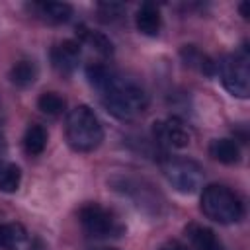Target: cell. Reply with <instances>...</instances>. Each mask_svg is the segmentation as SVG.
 I'll use <instances>...</instances> for the list:
<instances>
[{"instance_id": "cell-1", "label": "cell", "mask_w": 250, "mask_h": 250, "mask_svg": "<svg viewBox=\"0 0 250 250\" xmlns=\"http://www.w3.org/2000/svg\"><path fill=\"white\" fill-rule=\"evenodd\" d=\"M86 78L100 92L104 107L121 121H131L148 107V96L139 84L113 74L104 64H88Z\"/></svg>"}, {"instance_id": "cell-2", "label": "cell", "mask_w": 250, "mask_h": 250, "mask_svg": "<svg viewBox=\"0 0 250 250\" xmlns=\"http://www.w3.org/2000/svg\"><path fill=\"white\" fill-rule=\"evenodd\" d=\"M64 133L68 145L78 152H90L98 148L104 141L102 123L94 109H90L88 105H76L68 113Z\"/></svg>"}, {"instance_id": "cell-3", "label": "cell", "mask_w": 250, "mask_h": 250, "mask_svg": "<svg viewBox=\"0 0 250 250\" xmlns=\"http://www.w3.org/2000/svg\"><path fill=\"white\" fill-rule=\"evenodd\" d=\"M199 207L203 215L219 225H232L244 217V203L227 186L211 184L201 191Z\"/></svg>"}, {"instance_id": "cell-4", "label": "cell", "mask_w": 250, "mask_h": 250, "mask_svg": "<svg viewBox=\"0 0 250 250\" xmlns=\"http://www.w3.org/2000/svg\"><path fill=\"white\" fill-rule=\"evenodd\" d=\"M221 82L225 90L234 98H248L250 94V68L246 47L221 61Z\"/></svg>"}, {"instance_id": "cell-5", "label": "cell", "mask_w": 250, "mask_h": 250, "mask_svg": "<svg viewBox=\"0 0 250 250\" xmlns=\"http://www.w3.org/2000/svg\"><path fill=\"white\" fill-rule=\"evenodd\" d=\"M162 172L168 184L180 193H193L203 182L201 166L189 158H166L162 162Z\"/></svg>"}, {"instance_id": "cell-6", "label": "cell", "mask_w": 250, "mask_h": 250, "mask_svg": "<svg viewBox=\"0 0 250 250\" xmlns=\"http://www.w3.org/2000/svg\"><path fill=\"white\" fill-rule=\"evenodd\" d=\"M78 219H80V225L82 229L90 234V236H96V238H105V236H113L115 232L121 230V227H117L113 215L104 209L102 205L98 203H88L80 209L78 213Z\"/></svg>"}, {"instance_id": "cell-7", "label": "cell", "mask_w": 250, "mask_h": 250, "mask_svg": "<svg viewBox=\"0 0 250 250\" xmlns=\"http://www.w3.org/2000/svg\"><path fill=\"white\" fill-rule=\"evenodd\" d=\"M152 135L158 143H164L174 148H184L189 145L191 135L186 129V125L178 117H170L164 121H154L152 123Z\"/></svg>"}, {"instance_id": "cell-8", "label": "cell", "mask_w": 250, "mask_h": 250, "mask_svg": "<svg viewBox=\"0 0 250 250\" xmlns=\"http://www.w3.org/2000/svg\"><path fill=\"white\" fill-rule=\"evenodd\" d=\"M80 59V43L66 39L51 49V62L61 74H70L78 66Z\"/></svg>"}, {"instance_id": "cell-9", "label": "cell", "mask_w": 250, "mask_h": 250, "mask_svg": "<svg viewBox=\"0 0 250 250\" xmlns=\"http://www.w3.org/2000/svg\"><path fill=\"white\" fill-rule=\"evenodd\" d=\"M135 25L143 35H148V37L158 35L160 25H162V18H160L158 8L150 2H145L135 14Z\"/></svg>"}, {"instance_id": "cell-10", "label": "cell", "mask_w": 250, "mask_h": 250, "mask_svg": "<svg viewBox=\"0 0 250 250\" xmlns=\"http://www.w3.org/2000/svg\"><path fill=\"white\" fill-rule=\"evenodd\" d=\"M31 10L49 23H62L68 21L72 16V6L66 2H33Z\"/></svg>"}, {"instance_id": "cell-11", "label": "cell", "mask_w": 250, "mask_h": 250, "mask_svg": "<svg viewBox=\"0 0 250 250\" xmlns=\"http://www.w3.org/2000/svg\"><path fill=\"white\" fill-rule=\"evenodd\" d=\"M180 57L189 68H195L197 72H201L205 76H213L217 72V64L213 62V59L209 55H205L203 51H199L195 45H184L180 49Z\"/></svg>"}, {"instance_id": "cell-12", "label": "cell", "mask_w": 250, "mask_h": 250, "mask_svg": "<svg viewBox=\"0 0 250 250\" xmlns=\"http://www.w3.org/2000/svg\"><path fill=\"white\" fill-rule=\"evenodd\" d=\"M209 154L221 164H234L240 158V148L232 139H215L209 145Z\"/></svg>"}, {"instance_id": "cell-13", "label": "cell", "mask_w": 250, "mask_h": 250, "mask_svg": "<svg viewBox=\"0 0 250 250\" xmlns=\"http://www.w3.org/2000/svg\"><path fill=\"white\" fill-rule=\"evenodd\" d=\"M76 33H78V37H80L84 43H88V45H90L92 49H96L100 55H104V57L113 55V43H111L104 33L92 31V29H88L86 25H78V27H76Z\"/></svg>"}, {"instance_id": "cell-14", "label": "cell", "mask_w": 250, "mask_h": 250, "mask_svg": "<svg viewBox=\"0 0 250 250\" xmlns=\"http://www.w3.org/2000/svg\"><path fill=\"white\" fill-rule=\"evenodd\" d=\"M47 145V131L41 125H29L23 133V148L27 154L37 156L45 150Z\"/></svg>"}, {"instance_id": "cell-15", "label": "cell", "mask_w": 250, "mask_h": 250, "mask_svg": "<svg viewBox=\"0 0 250 250\" xmlns=\"http://www.w3.org/2000/svg\"><path fill=\"white\" fill-rule=\"evenodd\" d=\"M25 229L18 223H0V248L16 250L25 240Z\"/></svg>"}, {"instance_id": "cell-16", "label": "cell", "mask_w": 250, "mask_h": 250, "mask_svg": "<svg viewBox=\"0 0 250 250\" xmlns=\"http://www.w3.org/2000/svg\"><path fill=\"white\" fill-rule=\"evenodd\" d=\"M37 78V66L31 61H18L10 68V80L16 86H29Z\"/></svg>"}, {"instance_id": "cell-17", "label": "cell", "mask_w": 250, "mask_h": 250, "mask_svg": "<svg viewBox=\"0 0 250 250\" xmlns=\"http://www.w3.org/2000/svg\"><path fill=\"white\" fill-rule=\"evenodd\" d=\"M21 182V172L16 164L0 160V191L14 193L20 188Z\"/></svg>"}, {"instance_id": "cell-18", "label": "cell", "mask_w": 250, "mask_h": 250, "mask_svg": "<svg viewBox=\"0 0 250 250\" xmlns=\"http://www.w3.org/2000/svg\"><path fill=\"white\" fill-rule=\"evenodd\" d=\"M186 232H188V238H189V242L193 244L195 250H203V248H207L209 244H213L217 240L213 230L207 229V227H201V225H189Z\"/></svg>"}, {"instance_id": "cell-19", "label": "cell", "mask_w": 250, "mask_h": 250, "mask_svg": "<svg viewBox=\"0 0 250 250\" xmlns=\"http://www.w3.org/2000/svg\"><path fill=\"white\" fill-rule=\"evenodd\" d=\"M37 107L47 115H59L64 109V100L57 92H45L37 98Z\"/></svg>"}, {"instance_id": "cell-20", "label": "cell", "mask_w": 250, "mask_h": 250, "mask_svg": "<svg viewBox=\"0 0 250 250\" xmlns=\"http://www.w3.org/2000/svg\"><path fill=\"white\" fill-rule=\"evenodd\" d=\"M96 10H98V18H100L102 21H115V20H119V18L123 16L125 6H123L121 2L109 0V2H100V4L96 6Z\"/></svg>"}, {"instance_id": "cell-21", "label": "cell", "mask_w": 250, "mask_h": 250, "mask_svg": "<svg viewBox=\"0 0 250 250\" xmlns=\"http://www.w3.org/2000/svg\"><path fill=\"white\" fill-rule=\"evenodd\" d=\"M158 250H186V246H184V244H180V242H176V240H170V242L162 244Z\"/></svg>"}, {"instance_id": "cell-22", "label": "cell", "mask_w": 250, "mask_h": 250, "mask_svg": "<svg viewBox=\"0 0 250 250\" xmlns=\"http://www.w3.org/2000/svg\"><path fill=\"white\" fill-rule=\"evenodd\" d=\"M203 250H225V248H223V246H221V244L215 240L213 244H209V246H207V248H203Z\"/></svg>"}, {"instance_id": "cell-23", "label": "cell", "mask_w": 250, "mask_h": 250, "mask_svg": "<svg viewBox=\"0 0 250 250\" xmlns=\"http://www.w3.org/2000/svg\"><path fill=\"white\" fill-rule=\"evenodd\" d=\"M240 14H242L244 18H248V2H242V4H240Z\"/></svg>"}, {"instance_id": "cell-24", "label": "cell", "mask_w": 250, "mask_h": 250, "mask_svg": "<svg viewBox=\"0 0 250 250\" xmlns=\"http://www.w3.org/2000/svg\"><path fill=\"white\" fill-rule=\"evenodd\" d=\"M96 250H119V248H96Z\"/></svg>"}]
</instances>
